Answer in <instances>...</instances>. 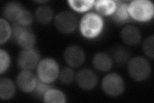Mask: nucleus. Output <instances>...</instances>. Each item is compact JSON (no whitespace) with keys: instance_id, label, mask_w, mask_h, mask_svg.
<instances>
[{"instance_id":"23","label":"nucleus","mask_w":154,"mask_h":103,"mask_svg":"<svg viewBox=\"0 0 154 103\" xmlns=\"http://www.w3.org/2000/svg\"><path fill=\"white\" fill-rule=\"evenodd\" d=\"M33 21V17L32 16V14L30 11H28V10L23 8L19 12L16 22H17L19 24L26 27L30 26L32 23Z\"/></svg>"},{"instance_id":"22","label":"nucleus","mask_w":154,"mask_h":103,"mask_svg":"<svg viewBox=\"0 0 154 103\" xmlns=\"http://www.w3.org/2000/svg\"><path fill=\"white\" fill-rule=\"evenodd\" d=\"M12 34V28L8 21L3 18L0 19V44L6 43Z\"/></svg>"},{"instance_id":"13","label":"nucleus","mask_w":154,"mask_h":103,"mask_svg":"<svg viewBox=\"0 0 154 103\" xmlns=\"http://www.w3.org/2000/svg\"><path fill=\"white\" fill-rule=\"evenodd\" d=\"M113 61L107 53L99 52L94 56L93 64L94 67L101 72H108L112 68Z\"/></svg>"},{"instance_id":"14","label":"nucleus","mask_w":154,"mask_h":103,"mask_svg":"<svg viewBox=\"0 0 154 103\" xmlns=\"http://www.w3.org/2000/svg\"><path fill=\"white\" fill-rule=\"evenodd\" d=\"M23 9V8L21 5L17 2H8L3 7V16L8 21L16 22L19 12H20Z\"/></svg>"},{"instance_id":"9","label":"nucleus","mask_w":154,"mask_h":103,"mask_svg":"<svg viewBox=\"0 0 154 103\" xmlns=\"http://www.w3.org/2000/svg\"><path fill=\"white\" fill-rule=\"evenodd\" d=\"M75 79L78 86L84 90L93 89L98 82L97 76L90 69L81 70L77 73Z\"/></svg>"},{"instance_id":"10","label":"nucleus","mask_w":154,"mask_h":103,"mask_svg":"<svg viewBox=\"0 0 154 103\" xmlns=\"http://www.w3.org/2000/svg\"><path fill=\"white\" fill-rule=\"evenodd\" d=\"M38 78L30 70H23L19 73L17 77V85L20 89L25 93L34 91Z\"/></svg>"},{"instance_id":"1","label":"nucleus","mask_w":154,"mask_h":103,"mask_svg":"<svg viewBox=\"0 0 154 103\" xmlns=\"http://www.w3.org/2000/svg\"><path fill=\"white\" fill-rule=\"evenodd\" d=\"M103 28V21L99 15L93 12L88 13L82 18L80 29L83 36L88 39L97 37Z\"/></svg>"},{"instance_id":"6","label":"nucleus","mask_w":154,"mask_h":103,"mask_svg":"<svg viewBox=\"0 0 154 103\" xmlns=\"http://www.w3.org/2000/svg\"><path fill=\"white\" fill-rule=\"evenodd\" d=\"M77 18L74 14L68 11H62L55 18V25L59 32L63 34L73 32L77 27Z\"/></svg>"},{"instance_id":"2","label":"nucleus","mask_w":154,"mask_h":103,"mask_svg":"<svg viewBox=\"0 0 154 103\" xmlns=\"http://www.w3.org/2000/svg\"><path fill=\"white\" fill-rule=\"evenodd\" d=\"M128 11L132 20L141 22L150 21L154 14L153 4L148 0H135L128 5Z\"/></svg>"},{"instance_id":"16","label":"nucleus","mask_w":154,"mask_h":103,"mask_svg":"<svg viewBox=\"0 0 154 103\" xmlns=\"http://www.w3.org/2000/svg\"><path fill=\"white\" fill-rule=\"evenodd\" d=\"M94 7L96 11L102 15L111 16L116 7V3L113 0H98L95 2Z\"/></svg>"},{"instance_id":"11","label":"nucleus","mask_w":154,"mask_h":103,"mask_svg":"<svg viewBox=\"0 0 154 103\" xmlns=\"http://www.w3.org/2000/svg\"><path fill=\"white\" fill-rule=\"evenodd\" d=\"M121 38L122 41L128 45H136L141 40L140 30L133 25L124 27L121 31Z\"/></svg>"},{"instance_id":"8","label":"nucleus","mask_w":154,"mask_h":103,"mask_svg":"<svg viewBox=\"0 0 154 103\" xmlns=\"http://www.w3.org/2000/svg\"><path fill=\"white\" fill-rule=\"evenodd\" d=\"M64 58L67 65L71 67H79L85 61V56L84 50L79 46L70 45L64 52Z\"/></svg>"},{"instance_id":"12","label":"nucleus","mask_w":154,"mask_h":103,"mask_svg":"<svg viewBox=\"0 0 154 103\" xmlns=\"http://www.w3.org/2000/svg\"><path fill=\"white\" fill-rule=\"evenodd\" d=\"M116 7L114 13L111 15L112 21L118 25L132 21V19L129 15L128 7V5L121 1H116Z\"/></svg>"},{"instance_id":"5","label":"nucleus","mask_w":154,"mask_h":103,"mask_svg":"<svg viewBox=\"0 0 154 103\" xmlns=\"http://www.w3.org/2000/svg\"><path fill=\"white\" fill-rule=\"evenodd\" d=\"M102 87L106 94L116 97L121 95L125 89V82L122 77L117 73H112L106 76L102 81Z\"/></svg>"},{"instance_id":"18","label":"nucleus","mask_w":154,"mask_h":103,"mask_svg":"<svg viewBox=\"0 0 154 103\" xmlns=\"http://www.w3.org/2000/svg\"><path fill=\"white\" fill-rule=\"evenodd\" d=\"M35 41L36 40L34 34L30 29L26 28L19 36L17 43L23 49L26 50V49L33 48V47L35 43Z\"/></svg>"},{"instance_id":"28","label":"nucleus","mask_w":154,"mask_h":103,"mask_svg":"<svg viewBox=\"0 0 154 103\" xmlns=\"http://www.w3.org/2000/svg\"><path fill=\"white\" fill-rule=\"evenodd\" d=\"M26 29V27L19 24L17 22H14L12 24V34L14 40L17 41L19 36H21V34L25 31Z\"/></svg>"},{"instance_id":"7","label":"nucleus","mask_w":154,"mask_h":103,"mask_svg":"<svg viewBox=\"0 0 154 103\" xmlns=\"http://www.w3.org/2000/svg\"><path fill=\"white\" fill-rule=\"evenodd\" d=\"M39 63V54L33 48L24 49L18 56L17 65L23 70H31L38 65Z\"/></svg>"},{"instance_id":"27","label":"nucleus","mask_w":154,"mask_h":103,"mask_svg":"<svg viewBox=\"0 0 154 103\" xmlns=\"http://www.w3.org/2000/svg\"><path fill=\"white\" fill-rule=\"evenodd\" d=\"M10 63H11V59L8 54V53L5 51L1 49L0 50V73L3 74L4 72H5L8 68Z\"/></svg>"},{"instance_id":"25","label":"nucleus","mask_w":154,"mask_h":103,"mask_svg":"<svg viewBox=\"0 0 154 103\" xmlns=\"http://www.w3.org/2000/svg\"><path fill=\"white\" fill-rule=\"evenodd\" d=\"M143 51L145 54L152 59L154 57V36H148L144 40L143 45Z\"/></svg>"},{"instance_id":"17","label":"nucleus","mask_w":154,"mask_h":103,"mask_svg":"<svg viewBox=\"0 0 154 103\" xmlns=\"http://www.w3.org/2000/svg\"><path fill=\"white\" fill-rule=\"evenodd\" d=\"M54 16V11L48 5H41L37 7L35 12V17L38 23L46 24L50 23Z\"/></svg>"},{"instance_id":"21","label":"nucleus","mask_w":154,"mask_h":103,"mask_svg":"<svg viewBox=\"0 0 154 103\" xmlns=\"http://www.w3.org/2000/svg\"><path fill=\"white\" fill-rule=\"evenodd\" d=\"M69 6L74 11L79 12H86L92 8L95 3L94 0H70L67 2Z\"/></svg>"},{"instance_id":"24","label":"nucleus","mask_w":154,"mask_h":103,"mask_svg":"<svg viewBox=\"0 0 154 103\" xmlns=\"http://www.w3.org/2000/svg\"><path fill=\"white\" fill-rule=\"evenodd\" d=\"M59 78L61 82L65 85H69L75 79L74 70L70 68H64L59 72Z\"/></svg>"},{"instance_id":"3","label":"nucleus","mask_w":154,"mask_h":103,"mask_svg":"<svg viewBox=\"0 0 154 103\" xmlns=\"http://www.w3.org/2000/svg\"><path fill=\"white\" fill-rule=\"evenodd\" d=\"M151 71L150 64L145 58L135 57L128 61V72L130 76L135 81H145L150 76Z\"/></svg>"},{"instance_id":"4","label":"nucleus","mask_w":154,"mask_h":103,"mask_svg":"<svg viewBox=\"0 0 154 103\" xmlns=\"http://www.w3.org/2000/svg\"><path fill=\"white\" fill-rule=\"evenodd\" d=\"M37 71L38 79L50 84L59 77V67L54 60L51 58H45L38 63Z\"/></svg>"},{"instance_id":"26","label":"nucleus","mask_w":154,"mask_h":103,"mask_svg":"<svg viewBox=\"0 0 154 103\" xmlns=\"http://www.w3.org/2000/svg\"><path fill=\"white\" fill-rule=\"evenodd\" d=\"M51 88V86L50 85V83H47L45 82H43L41 80H40L38 78L37 85L35 86V88L33 92L34 94L38 97H44L46 92Z\"/></svg>"},{"instance_id":"15","label":"nucleus","mask_w":154,"mask_h":103,"mask_svg":"<svg viewBox=\"0 0 154 103\" xmlns=\"http://www.w3.org/2000/svg\"><path fill=\"white\" fill-rule=\"evenodd\" d=\"M15 92V85L12 80L7 78H3L0 80V98L2 100L11 99Z\"/></svg>"},{"instance_id":"19","label":"nucleus","mask_w":154,"mask_h":103,"mask_svg":"<svg viewBox=\"0 0 154 103\" xmlns=\"http://www.w3.org/2000/svg\"><path fill=\"white\" fill-rule=\"evenodd\" d=\"M43 99L47 103H64L66 97L62 92L51 88L46 92Z\"/></svg>"},{"instance_id":"20","label":"nucleus","mask_w":154,"mask_h":103,"mask_svg":"<svg viewBox=\"0 0 154 103\" xmlns=\"http://www.w3.org/2000/svg\"><path fill=\"white\" fill-rule=\"evenodd\" d=\"M111 53L112 61H114L119 65H123V64L127 63L129 60L130 53L128 51L122 46L114 47Z\"/></svg>"}]
</instances>
